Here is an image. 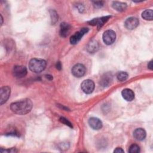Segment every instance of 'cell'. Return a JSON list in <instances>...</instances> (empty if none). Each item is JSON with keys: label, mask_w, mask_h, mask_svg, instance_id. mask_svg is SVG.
Instances as JSON below:
<instances>
[{"label": "cell", "mask_w": 153, "mask_h": 153, "mask_svg": "<svg viewBox=\"0 0 153 153\" xmlns=\"http://www.w3.org/2000/svg\"><path fill=\"white\" fill-rule=\"evenodd\" d=\"M46 61L41 59H32L28 64L29 69L35 73H39L44 71L46 67Z\"/></svg>", "instance_id": "7a4b0ae2"}, {"label": "cell", "mask_w": 153, "mask_h": 153, "mask_svg": "<svg viewBox=\"0 0 153 153\" xmlns=\"http://www.w3.org/2000/svg\"><path fill=\"white\" fill-rule=\"evenodd\" d=\"M45 77L47 78V79H50V80H52L53 79V76H51V75H45Z\"/></svg>", "instance_id": "4316f807"}, {"label": "cell", "mask_w": 153, "mask_h": 153, "mask_svg": "<svg viewBox=\"0 0 153 153\" xmlns=\"http://www.w3.org/2000/svg\"><path fill=\"white\" fill-rule=\"evenodd\" d=\"M128 152L130 153H138L140 152V148L137 145L133 144L130 146Z\"/></svg>", "instance_id": "44dd1931"}, {"label": "cell", "mask_w": 153, "mask_h": 153, "mask_svg": "<svg viewBox=\"0 0 153 153\" xmlns=\"http://www.w3.org/2000/svg\"><path fill=\"white\" fill-rule=\"evenodd\" d=\"M114 152H117V153H119V152H124V150L121 148H117L114 151Z\"/></svg>", "instance_id": "cb8c5ba5"}, {"label": "cell", "mask_w": 153, "mask_h": 153, "mask_svg": "<svg viewBox=\"0 0 153 153\" xmlns=\"http://www.w3.org/2000/svg\"><path fill=\"white\" fill-rule=\"evenodd\" d=\"M11 111L19 115H25L29 113L32 108V102L29 99L13 102L10 105Z\"/></svg>", "instance_id": "6da1fadb"}, {"label": "cell", "mask_w": 153, "mask_h": 153, "mask_svg": "<svg viewBox=\"0 0 153 153\" xmlns=\"http://www.w3.org/2000/svg\"><path fill=\"white\" fill-rule=\"evenodd\" d=\"M50 16L51 20V23L55 24L58 20V15L54 10H50Z\"/></svg>", "instance_id": "ffe728a7"}, {"label": "cell", "mask_w": 153, "mask_h": 153, "mask_svg": "<svg viewBox=\"0 0 153 153\" xmlns=\"http://www.w3.org/2000/svg\"><path fill=\"white\" fill-rule=\"evenodd\" d=\"M139 21L136 17H131L128 18L125 21L124 25L127 29L132 30L135 29L139 25Z\"/></svg>", "instance_id": "9c48e42d"}, {"label": "cell", "mask_w": 153, "mask_h": 153, "mask_svg": "<svg viewBox=\"0 0 153 153\" xmlns=\"http://www.w3.org/2000/svg\"><path fill=\"white\" fill-rule=\"evenodd\" d=\"M82 90L86 94H90L94 88V83L91 79H85L81 84Z\"/></svg>", "instance_id": "5b68a950"}, {"label": "cell", "mask_w": 153, "mask_h": 153, "mask_svg": "<svg viewBox=\"0 0 153 153\" xmlns=\"http://www.w3.org/2000/svg\"><path fill=\"white\" fill-rule=\"evenodd\" d=\"M112 81V75L109 73H107L103 76L102 80L100 81L103 87H106L108 86L111 82Z\"/></svg>", "instance_id": "2e32d148"}, {"label": "cell", "mask_w": 153, "mask_h": 153, "mask_svg": "<svg viewBox=\"0 0 153 153\" xmlns=\"http://www.w3.org/2000/svg\"><path fill=\"white\" fill-rule=\"evenodd\" d=\"M102 39L105 44L111 45L115 41L116 33L112 30H107L103 33Z\"/></svg>", "instance_id": "3957f363"}, {"label": "cell", "mask_w": 153, "mask_h": 153, "mask_svg": "<svg viewBox=\"0 0 153 153\" xmlns=\"http://www.w3.org/2000/svg\"><path fill=\"white\" fill-rule=\"evenodd\" d=\"M85 71L86 69L84 65L81 63H78L72 67L71 72L74 76L77 78H79L85 74Z\"/></svg>", "instance_id": "277c9868"}, {"label": "cell", "mask_w": 153, "mask_h": 153, "mask_svg": "<svg viewBox=\"0 0 153 153\" xmlns=\"http://www.w3.org/2000/svg\"><path fill=\"white\" fill-rule=\"evenodd\" d=\"M128 74L126 72H120L118 73L117 74V79L120 81H126L127 78H128Z\"/></svg>", "instance_id": "d6986e66"}, {"label": "cell", "mask_w": 153, "mask_h": 153, "mask_svg": "<svg viewBox=\"0 0 153 153\" xmlns=\"http://www.w3.org/2000/svg\"><path fill=\"white\" fill-rule=\"evenodd\" d=\"M153 16V11L151 9L146 10L142 13V17L146 20H152Z\"/></svg>", "instance_id": "e0dca14e"}, {"label": "cell", "mask_w": 153, "mask_h": 153, "mask_svg": "<svg viewBox=\"0 0 153 153\" xmlns=\"http://www.w3.org/2000/svg\"><path fill=\"white\" fill-rule=\"evenodd\" d=\"M56 68L59 70H60L61 68H62V65H61V63L60 62H57V64H56Z\"/></svg>", "instance_id": "484cf974"}, {"label": "cell", "mask_w": 153, "mask_h": 153, "mask_svg": "<svg viewBox=\"0 0 153 153\" xmlns=\"http://www.w3.org/2000/svg\"><path fill=\"white\" fill-rule=\"evenodd\" d=\"M11 89L8 86H4L0 89V102L1 105L7 102L10 97Z\"/></svg>", "instance_id": "ba28073f"}, {"label": "cell", "mask_w": 153, "mask_h": 153, "mask_svg": "<svg viewBox=\"0 0 153 153\" xmlns=\"http://www.w3.org/2000/svg\"><path fill=\"white\" fill-rule=\"evenodd\" d=\"M133 137L137 140H142L146 137V131L142 128H136L133 132Z\"/></svg>", "instance_id": "7c38bea8"}, {"label": "cell", "mask_w": 153, "mask_h": 153, "mask_svg": "<svg viewBox=\"0 0 153 153\" xmlns=\"http://www.w3.org/2000/svg\"><path fill=\"white\" fill-rule=\"evenodd\" d=\"M109 17L110 16H105L99 19L97 18V26H98V28L101 27L108 20Z\"/></svg>", "instance_id": "ac0fdd59"}, {"label": "cell", "mask_w": 153, "mask_h": 153, "mask_svg": "<svg viewBox=\"0 0 153 153\" xmlns=\"http://www.w3.org/2000/svg\"><path fill=\"white\" fill-rule=\"evenodd\" d=\"M13 75L17 78H22L27 74V69L24 66H15L13 71Z\"/></svg>", "instance_id": "8992f818"}, {"label": "cell", "mask_w": 153, "mask_h": 153, "mask_svg": "<svg viewBox=\"0 0 153 153\" xmlns=\"http://www.w3.org/2000/svg\"><path fill=\"white\" fill-rule=\"evenodd\" d=\"M121 94L123 97L127 101L130 102L133 100L134 98V92L129 88H125L124 89L122 92Z\"/></svg>", "instance_id": "8fae6325"}, {"label": "cell", "mask_w": 153, "mask_h": 153, "mask_svg": "<svg viewBox=\"0 0 153 153\" xmlns=\"http://www.w3.org/2000/svg\"><path fill=\"white\" fill-rule=\"evenodd\" d=\"M1 25L2 24V21H3V19H2V16L1 15Z\"/></svg>", "instance_id": "83f0119b"}, {"label": "cell", "mask_w": 153, "mask_h": 153, "mask_svg": "<svg viewBox=\"0 0 153 153\" xmlns=\"http://www.w3.org/2000/svg\"><path fill=\"white\" fill-rule=\"evenodd\" d=\"M60 121L62 123L65 124L66 125V126H69L70 127H72V124H71L67 119H66V118H64V117H61V118H60Z\"/></svg>", "instance_id": "7402d4cb"}, {"label": "cell", "mask_w": 153, "mask_h": 153, "mask_svg": "<svg viewBox=\"0 0 153 153\" xmlns=\"http://www.w3.org/2000/svg\"><path fill=\"white\" fill-rule=\"evenodd\" d=\"M112 6L114 9L120 12L124 11L127 8V4L126 3L118 1L113 2Z\"/></svg>", "instance_id": "4fadbf2b"}, {"label": "cell", "mask_w": 153, "mask_h": 153, "mask_svg": "<svg viewBox=\"0 0 153 153\" xmlns=\"http://www.w3.org/2000/svg\"><path fill=\"white\" fill-rule=\"evenodd\" d=\"M88 31V28H82L79 31L76 32L74 35H73L71 38H70V42L72 44H77L79 40L81 39V38L83 36V35L86 33Z\"/></svg>", "instance_id": "52a82bcc"}, {"label": "cell", "mask_w": 153, "mask_h": 153, "mask_svg": "<svg viewBox=\"0 0 153 153\" xmlns=\"http://www.w3.org/2000/svg\"><path fill=\"white\" fill-rule=\"evenodd\" d=\"M93 3L96 8H100L103 5V1H93Z\"/></svg>", "instance_id": "603a6c76"}, {"label": "cell", "mask_w": 153, "mask_h": 153, "mask_svg": "<svg viewBox=\"0 0 153 153\" xmlns=\"http://www.w3.org/2000/svg\"><path fill=\"white\" fill-rule=\"evenodd\" d=\"M89 126L94 130H99L102 127L101 120L96 117H91L88 120Z\"/></svg>", "instance_id": "30bf717a"}, {"label": "cell", "mask_w": 153, "mask_h": 153, "mask_svg": "<svg viewBox=\"0 0 153 153\" xmlns=\"http://www.w3.org/2000/svg\"><path fill=\"white\" fill-rule=\"evenodd\" d=\"M148 68L149 69H151V70H152V69H153V65H152V60H151V61H150L149 63H148Z\"/></svg>", "instance_id": "d4e9b609"}, {"label": "cell", "mask_w": 153, "mask_h": 153, "mask_svg": "<svg viewBox=\"0 0 153 153\" xmlns=\"http://www.w3.org/2000/svg\"><path fill=\"white\" fill-rule=\"evenodd\" d=\"M99 48V44L95 40H91L87 46V51L90 53H93L96 51Z\"/></svg>", "instance_id": "5bb4252c"}, {"label": "cell", "mask_w": 153, "mask_h": 153, "mask_svg": "<svg viewBox=\"0 0 153 153\" xmlns=\"http://www.w3.org/2000/svg\"><path fill=\"white\" fill-rule=\"evenodd\" d=\"M70 25L66 23H62L60 25V35L62 37H66L70 29Z\"/></svg>", "instance_id": "9a60e30c"}]
</instances>
